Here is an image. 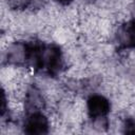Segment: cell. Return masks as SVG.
<instances>
[{
	"label": "cell",
	"mask_w": 135,
	"mask_h": 135,
	"mask_svg": "<svg viewBox=\"0 0 135 135\" xmlns=\"http://www.w3.org/2000/svg\"><path fill=\"white\" fill-rule=\"evenodd\" d=\"M51 119L43 111L26 113L23 120V131L28 134H46L51 129Z\"/></svg>",
	"instance_id": "obj_1"
},
{
	"label": "cell",
	"mask_w": 135,
	"mask_h": 135,
	"mask_svg": "<svg viewBox=\"0 0 135 135\" xmlns=\"http://www.w3.org/2000/svg\"><path fill=\"white\" fill-rule=\"evenodd\" d=\"M54 2H56L58 5H62V6H69L71 3L74 2V0H53Z\"/></svg>",
	"instance_id": "obj_2"
}]
</instances>
